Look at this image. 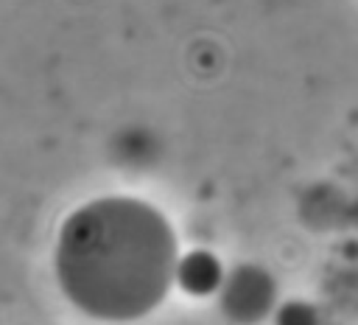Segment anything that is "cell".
I'll use <instances>...</instances> for the list:
<instances>
[{"mask_svg": "<svg viewBox=\"0 0 358 325\" xmlns=\"http://www.w3.org/2000/svg\"><path fill=\"white\" fill-rule=\"evenodd\" d=\"M224 280H227V272H224L221 261L207 249H193V252L182 255L176 263V283L190 297L218 294Z\"/></svg>", "mask_w": 358, "mask_h": 325, "instance_id": "3957f363", "label": "cell"}, {"mask_svg": "<svg viewBox=\"0 0 358 325\" xmlns=\"http://www.w3.org/2000/svg\"><path fill=\"white\" fill-rule=\"evenodd\" d=\"M277 325H316V311L308 303H285L277 311Z\"/></svg>", "mask_w": 358, "mask_h": 325, "instance_id": "277c9868", "label": "cell"}, {"mask_svg": "<svg viewBox=\"0 0 358 325\" xmlns=\"http://www.w3.org/2000/svg\"><path fill=\"white\" fill-rule=\"evenodd\" d=\"M221 311L241 325H255L268 317L274 305V280L260 266H238L227 275L221 291Z\"/></svg>", "mask_w": 358, "mask_h": 325, "instance_id": "7a4b0ae2", "label": "cell"}, {"mask_svg": "<svg viewBox=\"0 0 358 325\" xmlns=\"http://www.w3.org/2000/svg\"><path fill=\"white\" fill-rule=\"evenodd\" d=\"M176 238L165 216L129 196L81 205L56 241V275L67 300L106 322L154 311L176 280Z\"/></svg>", "mask_w": 358, "mask_h": 325, "instance_id": "6da1fadb", "label": "cell"}]
</instances>
